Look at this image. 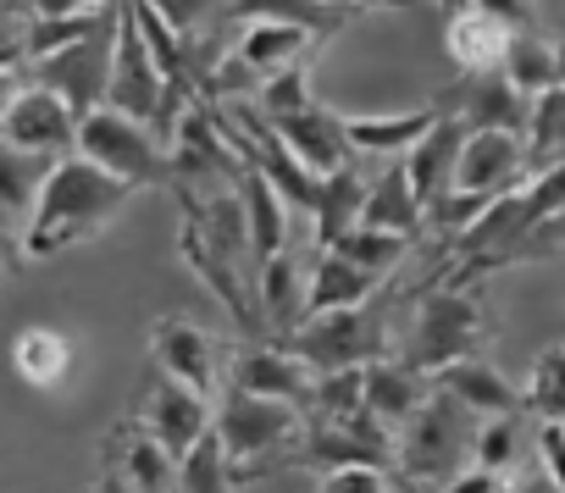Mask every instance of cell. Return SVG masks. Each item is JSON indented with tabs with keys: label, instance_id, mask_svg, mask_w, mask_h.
<instances>
[{
	"label": "cell",
	"instance_id": "19",
	"mask_svg": "<svg viewBox=\"0 0 565 493\" xmlns=\"http://www.w3.org/2000/svg\"><path fill=\"white\" fill-rule=\"evenodd\" d=\"M460 144H466V122H460V117H438V122L399 156V161H405V178H411V189H416V200H422V211L438 205V200L455 189Z\"/></svg>",
	"mask_w": 565,
	"mask_h": 493
},
{
	"label": "cell",
	"instance_id": "4",
	"mask_svg": "<svg viewBox=\"0 0 565 493\" xmlns=\"http://www.w3.org/2000/svg\"><path fill=\"white\" fill-rule=\"evenodd\" d=\"M249 106L266 117V128H271L282 144H289V156L306 161L317 178H328V172H339V167L355 161L350 133H344V117L328 111V106L311 95V67H295V73L271 78Z\"/></svg>",
	"mask_w": 565,
	"mask_h": 493
},
{
	"label": "cell",
	"instance_id": "34",
	"mask_svg": "<svg viewBox=\"0 0 565 493\" xmlns=\"http://www.w3.org/2000/svg\"><path fill=\"white\" fill-rule=\"evenodd\" d=\"M521 454H526V416H521V410H510V416H482L471 465H482V471H493V476L510 482V471L521 465Z\"/></svg>",
	"mask_w": 565,
	"mask_h": 493
},
{
	"label": "cell",
	"instance_id": "16",
	"mask_svg": "<svg viewBox=\"0 0 565 493\" xmlns=\"http://www.w3.org/2000/svg\"><path fill=\"white\" fill-rule=\"evenodd\" d=\"M134 416L156 432V443H161L172 460H183V454L194 449V438L211 432V399H200L194 388H183V383L167 377V372H156V383L145 388V399H139Z\"/></svg>",
	"mask_w": 565,
	"mask_h": 493
},
{
	"label": "cell",
	"instance_id": "40",
	"mask_svg": "<svg viewBox=\"0 0 565 493\" xmlns=\"http://www.w3.org/2000/svg\"><path fill=\"white\" fill-rule=\"evenodd\" d=\"M477 12H488L493 23H504L510 34H526L537 23V0H471Z\"/></svg>",
	"mask_w": 565,
	"mask_h": 493
},
{
	"label": "cell",
	"instance_id": "18",
	"mask_svg": "<svg viewBox=\"0 0 565 493\" xmlns=\"http://www.w3.org/2000/svg\"><path fill=\"white\" fill-rule=\"evenodd\" d=\"M0 139L18 144V150H40V156H73V144H78V117L67 111L62 95L29 84V95L7 111V122H0Z\"/></svg>",
	"mask_w": 565,
	"mask_h": 493
},
{
	"label": "cell",
	"instance_id": "14",
	"mask_svg": "<svg viewBox=\"0 0 565 493\" xmlns=\"http://www.w3.org/2000/svg\"><path fill=\"white\" fill-rule=\"evenodd\" d=\"M150 355H156V372L178 377L183 388H194L200 399H216L222 394V350L216 339L189 322V317H161L150 328Z\"/></svg>",
	"mask_w": 565,
	"mask_h": 493
},
{
	"label": "cell",
	"instance_id": "30",
	"mask_svg": "<svg viewBox=\"0 0 565 493\" xmlns=\"http://www.w3.org/2000/svg\"><path fill=\"white\" fill-rule=\"evenodd\" d=\"M521 144H526V172H532V178L565 161V84H554V89H543V95L532 100Z\"/></svg>",
	"mask_w": 565,
	"mask_h": 493
},
{
	"label": "cell",
	"instance_id": "17",
	"mask_svg": "<svg viewBox=\"0 0 565 493\" xmlns=\"http://www.w3.org/2000/svg\"><path fill=\"white\" fill-rule=\"evenodd\" d=\"M100 465L128 476L134 493H178V460L156 443V432L139 416L111 421L106 443H100Z\"/></svg>",
	"mask_w": 565,
	"mask_h": 493
},
{
	"label": "cell",
	"instance_id": "3",
	"mask_svg": "<svg viewBox=\"0 0 565 493\" xmlns=\"http://www.w3.org/2000/svg\"><path fill=\"white\" fill-rule=\"evenodd\" d=\"M211 427L222 438L233 487H244V482L271 476V471H295V443H300L306 410L300 405H282V399L244 394V388H222Z\"/></svg>",
	"mask_w": 565,
	"mask_h": 493
},
{
	"label": "cell",
	"instance_id": "43",
	"mask_svg": "<svg viewBox=\"0 0 565 493\" xmlns=\"http://www.w3.org/2000/svg\"><path fill=\"white\" fill-rule=\"evenodd\" d=\"M29 18H73V12H89V7H106V0H18Z\"/></svg>",
	"mask_w": 565,
	"mask_h": 493
},
{
	"label": "cell",
	"instance_id": "11",
	"mask_svg": "<svg viewBox=\"0 0 565 493\" xmlns=\"http://www.w3.org/2000/svg\"><path fill=\"white\" fill-rule=\"evenodd\" d=\"M311 383H317V372L289 344L249 339L227 361V388H244V394H260V399H282V405H300V410L311 405Z\"/></svg>",
	"mask_w": 565,
	"mask_h": 493
},
{
	"label": "cell",
	"instance_id": "38",
	"mask_svg": "<svg viewBox=\"0 0 565 493\" xmlns=\"http://www.w3.org/2000/svg\"><path fill=\"white\" fill-rule=\"evenodd\" d=\"M521 194H526V222H532V227L565 222V161L548 167V172H537Z\"/></svg>",
	"mask_w": 565,
	"mask_h": 493
},
{
	"label": "cell",
	"instance_id": "10",
	"mask_svg": "<svg viewBox=\"0 0 565 493\" xmlns=\"http://www.w3.org/2000/svg\"><path fill=\"white\" fill-rule=\"evenodd\" d=\"M111 40H117V23L111 29H95L40 62H29V78L51 95L67 100L73 117H89L95 106H106V78H111Z\"/></svg>",
	"mask_w": 565,
	"mask_h": 493
},
{
	"label": "cell",
	"instance_id": "46",
	"mask_svg": "<svg viewBox=\"0 0 565 493\" xmlns=\"http://www.w3.org/2000/svg\"><path fill=\"white\" fill-rule=\"evenodd\" d=\"M89 493H134V487H128V476H117V471H100V482H95Z\"/></svg>",
	"mask_w": 565,
	"mask_h": 493
},
{
	"label": "cell",
	"instance_id": "12",
	"mask_svg": "<svg viewBox=\"0 0 565 493\" xmlns=\"http://www.w3.org/2000/svg\"><path fill=\"white\" fill-rule=\"evenodd\" d=\"M438 117H460L466 133L471 128H499V133H526V111L532 100L510 89V78L493 67V73H460L438 100H433Z\"/></svg>",
	"mask_w": 565,
	"mask_h": 493
},
{
	"label": "cell",
	"instance_id": "21",
	"mask_svg": "<svg viewBox=\"0 0 565 493\" xmlns=\"http://www.w3.org/2000/svg\"><path fill=\"white\" fill-rule=\"evenodd\" d=\"M422 216H427V211H422V200H416V189H411V178H405V161H388V167L366 183L361 222H366V227H383V233H399V238L416 244Z\"/></svg>",
	"mask_w": 565,
	"mask_h": 493
},
{
	"label": "cell",
	"instance_id": "42",
	"mask_svg": "<svg viewBox=\"0 0 565 493\" xmlns=\"http://www.w3.org/2000/svg\"><path fill=\"white\" fill-rule=\"evenodd\" d=\"M29 62H0V122H7V111L29 95Z\"/></svg>",
	"mask_w": 565,
	"mask_h": 493
},
{
	"label": "cell",
	"instance_id": "39",
	"mask_svg": "<svg viewBox=\"0 0 565 493\" xmlns=\"http://www.w3.org/2000/svg\"><path fill=\"white\" fill-rule=\"evenodd\" d=\"M317 493H399V482L383 465H339L317 476Z\"/></svg>",
	"mask_w": 565,
	"mask_h": 493
},
{
	"label": "cell",
	"instance_id": "35",
	"mask_svg": "<svg viewBox=\"0 0 565 493\" xmlns=\"http://www.w3.org/2000/svg\"><path fill=\"white\" fill-rule=\"evenodd\" d=\"M178 493H233V471H227V454H222L216 427L200 432L194 449L178 460Z\"/></svg>",
	"mask_w": 565,
	"mask_h": 493
},
{
	"label": "cell",
	"instance_id": "47",
	"mask_svg": "<svg viewBox=\"0 0 565 493\" xmlns=\"http://www.w3.org/2000/svg\"><path fill=\"white\" fill-rule=\"evenodd\" d=\"M554 67H559V84H565V34L554 40Z\"/></svg>",
	"mask_w": 565,
	"mask_h": 493
},
{
	"label": "cell",
	"instance_id": "1",
	"mask_svg": "<svg viewBox=\"0 0 565 493\" xmlns=\"http://www.w3.org/2000/svg\"><path fill=\"white\" fill-rule=\"evenodd\" d=\"M134 200V189L111 172H100L95 161L84 156H62L23 222V256L29 261H51L62 250H73V244L95 238L122 205Z\"/></svg>",
	"mask_w": 565,
	"mask_h": 493
},
{
	"label": "cell",
	"instance_id": "26",
	"mask_svg": "<svg viewBox=\"0 0 565 493\" xmlns=\"http://www.w3.org/2000/svg\"><path fill=\"white\" fill-rule=\"evenodd\" d=\"M56 161L62 156L18 150V144L0 139V227H7V222H29V211H34V200H40V189H45Z\"/></svg>",
	"mask_w": 565,
	"mask_h": 493
},
{
	"label": "cell",
	"instance_id": "29",
	"mask_svg": "<svg viewBox=\"0 0 565 493\" xmlns=\"http://www.w3.org/2000/svg\"><path fill=\"white\" fill-rule=\"evenodd\" d=\"M361 205H366V178H361V167H355V161L322 178V200H317V211H311L317 250H328V244H333L344 227H355V222H361Z\"/></svg>",
	"mask_w": 565,
	"mask_h": 493
},
{
	"label": "cell",
	"instance_id": "33",
	"mask_svg": "<svg viewBox=\"0 0 565 493\" xmlns=\"http://www.w3.org/2000/svg\"><path fill=\"white\" fill-rule=\"evenodd\" d=\"M12 366L23 372V383L56 388V383L67 377V366H73V344H67L62 333H51V328H29V333H18V344H12Z\"/></svg>",
	"mask_w": 565,
	"mask_h": 493
},
{
	"label": "cell",
	"instance_id": "32",
	"mask_svg": "<svg viewBox=\"0 0 565 493\" xmlns=\"http://www.w3.org/2000/svg\"><path fill=\"white\" fill-rule=\"evenodd\" d=\"M328 250H333V256H344V261H355V267H366V272H377V278H394V272H399V261L411 256V238L355 222V227H344V233L328 244Z\"/></svg>",
	"mask_w": 565,
	"mask_h": 493
},
{
	"label": "cell",
	"instance_id": "8",
	"mask_svg": "<svg viewBox=\"0 0 565 493\" xmlns=\"http://www.w3.org/2000/svg\"><path fill=\"white\" fill-rule=\"evenodd\" d=\"M73 156L95 161L100 172L122 178L128 189H172V150L134 117L95 106L89 117H78V144Z\"/></svg>",
	"mask_w": 565,
	"mask_h": 493
},
{
	"label": "cell",
	"instance_id": "37",
	"mask_svg": "<svg viewBox=\"0 0 565 493\" xmlns=\"http://www.w3.org/2000/svg\"><path fill=\"white\" fill-rule=\"evenodd\" d=\"M145 7L178 34V40H211L222 29L227 0H145Z\"/></svg>",
	"mask_w": 565,
	"mask_h": 493
},
{
	"label": "cell",
	"instance_id": "25",
	"mask_svg": "<svg viewBox=\"0 0 565 493\" xmlns=\"http://www.w3.org/2000/svg\"><path fill=\"white\" fill-rule=\"evenodd\" d=\"M355 12H339V7H322V0H227L222 7V23H289V29H311V34H339Z\"/></svg>",
	"mask_w": 565,
	"mask_h": 493
},
{
	"label": "cell",
	"instance_id": "45",
	"mask_svg": "<svg viewBox=\"0 0 565 493\" xmlns=\"http://www.w3.org/2000/svg\"><path fill=\"white\" fill-rule=\"evenodd\" d=\"M322 7H339V12H372V7H394V12H405V7H416V0H322Z\"/></svg>",
	"mask_w": 565,
	"mask_h": 493
},
{
	"label": "cell",
	"instance_id": "24",
	"mask_svg": "<svg viewBox=\"0 0 565 493\" xmlns=\"http://www.w3.org/2000/svg\"><path fill=\"white\" fill-rule=\"evenodd\" d=\"M433 122H438V111L422 106V111H399V117H344V133H350V150L355 156H366V161H399Z\"/></svg>",
	"mask_w": 565,
	"mask_h": 493
},
{
	"label": "cell",
	"instance_id": "6",
	"mask_svg": "<svg viewBox=\"0 0 565 493\" xmlns=\"http://www.w3.org/2000/svg\"><path fill=\"white\" fill-rule=\"evenodd\" d=\"M482 333H488V311L471 289H433V294H422V306L399 339V361L422 377H438L444 366L471 361L482 350Z\"/></svg>",
	"mask_w": 565,
	"mask_h": 493
},
{
	"label": "cell",
	"instance_id": "5",
	"mask_svg": "<svg viewBox=\"0 0 565 493\" xmlns=\"http://www.w3.org/2000/svg\"><path fill=\"white\" fill-rule=\"evenodd\" d=\"M106 106L122 111V117H134V122H145L167 150H172L178 117L194 106V95L167 89V78H161V67H156V56H150V45H145V34H139V23H134V12L122 7V0H117V40H111Z\"/></svg>",
	"mask_w": 565,
	"mask_h": 493
},
{
	"label": "cell",
	"instance_id": "20",
	"mask_svg": "<svg viewBox=\"0 0 565 493\" xmlns=\"http://www.w3.org/2000/svg\"><path fill=\"white\" fill-rule=\"evenodd\" d=\"M427 388H433V377H422V372H411L399 355H383V361H372L366 366V383H361V405L383 421V427H394L399 432V421L427 399Z\"/></svg>",
	"mask_w": 565,
	"mask_h": 493
},
{
	"label": "cell",
	"instance_id": "15",
	"mask_svg": "<svg viewBox=\"0 0 565 493\" xmlns=\"http://www.w3.org/2000/svg\"><path fill=\"white\" fill-rule=\"evenodd\" d=\"M255 306H260V328L277 339V344H289L306 317H311V278H306V261L295 244H282L277 256L260 261L255 272Z\"/></svg>",
	"mask_w": 565,
	"mask_h": 493
},
{
	"label": "cell",
	"instance_id": "9",
	"mask_svg": "<svg viewBox=\"0 0 565 493\" xmlns=\"http://www.w3.org/2000/svg\"><path fill=\"white\" fill-rule=\"evenodd\" d=\"M339 465L394 471V427H383L366 405L350 410V416L306 410V427H300V443H295V471H339Z\"/></svg>",
	"mask_w": 565,
	"mask_h": 493
},
{
	"label": "cell",
	"instance_id": "27",
	"mask_svg": "<svg viewBox=\"0 0 565 493\" xmlns=\"http://www.w3.org/2000/svg\"><path fill=\"white\" fill-rule=\"evenodd\" d=\"M383 289H388V278H377V272H366V267H355V261H344L333 250L311 256V317L317 311H339V306H361V300H372Z\"/></svg>",
	"mask_w": 565,
	"mask_h": 493
},
{
	"label": "cell",
	"instance_id": "7",
	"mask_svg": "<svg viewBox=\"0 0 565 493\" xmlns=\"http://www.w3.org/2000/svg\"><path fill=\"white\" fill-rule=\"evenodd\" d=\"M289 350L322 377V372H350V366H372L388 355V289L361 300V306H339V311H317L306 317V328L289 339Z\"/></svg>",
	"mask_w": 565,
	"mask_h": 493
},
{
	"label": "cell",
	"instance_id": "48",
	"mask_svg": "<svg viewBox=\"0 0 565 493\" xmlns=\"http://www.w3.org/2000/svg\"><path fill=\"white\" fill-rule=\"evenodd\" d=\"M438 7H449V12H460V7H471V0H438Z\"/></svg>",
	"mask_w": 565,
	"mask_h": 493
},
{
	"label": "cell",
	"instance_id": "23",
	"mask_svg": "<svg viewBox=\"0 0 565 493\" xmlns=\"http://www.w3.org/2000/svg\"><path fill=\"white\" fill-rule=\"evenodd\" d=\"M504 45H510V29L493 23L488 12L477 7H460L449 12V29H444V51L460 73H493L504 62Z\"/></svg>",
	"mask_w": 565,
	"mask_h": 493
},
{
	"label": "cell",
	"instance_id": "13",
	"mask_svg": "<svg viewBox=\"0 0 565 493\" xmlns=\"http://www.w3.org/2000/svg\"><path fill=\"white\" fill-rule=\"evenodd\" d=\"M526 172V144L521 133H499V128H471L455 161V189L449 194H477V200H499L510 189H521Z\"/></svg>",
	"mask_w": 565,
	"mask_h": 493
},
{
	"label": "cell",
	"instance_id": "31",
	"mask_svg": "<svg viewBox=\"0 0 565 493\" xmlns=\"http://www.w3.org/2000/svg\"><path fill=\"white\" fill-rule=\"evenodd\" d=\"M499 73L510 78V89H515V95L537 100L543 89H554V84H559V67H554V40H543L537 29H526V34H510Z\"/></svg>",
	"mask_w": 565,
	"mask_h": 493
},
{
	"label": "cell",
	"instance_id": "50",
	"mask_svg": "<svg viewBox=\"0 0 565 493\" xmlns=\"http://www.w3.org/2000/svg\"><path fill=\"white\" fill-rule=\"evenodd\" d=\"M399 493H405V487H399Z\"/></svg>",
	"mask_w": 565,
	"mask_h": 493
},
{
	"label": "cell",
	"instance_id": "49",
	"mask_svg": "<svg viewBox=\"0 0 565 493\" xmlns=\"http://www.w3.org/2000/svg\"><path fill=\"white\" fill-rule=\"evenodd\" d=\"M0 250H7V244H0Z\"/></svg>",
	"mask_w": 565,
	"mask_h": 493
},
{
	"label": "cell",
	"instance_id": "36",
	"mask_svg": "<svg viewBox=\"0 0 565 493\" xmlns=\"http://www.w3.org/2000/svg\"><path fill=\"white\" fill-rule=\"evenodd\" d=\"M521 399H526V410L537 421H559L565 427V344H554V350H543L532 361V377H526Z\"/></svg>",
	"mask_w": 565,
	"mask_h": 493
},
{
	"label": "cell",
	"instance_id": "22",
	"mask_svg": "<svg viewBox=\"0 0 565 493\" xmlns=\"http://www.w3.org/2000/svg\"><path fill=\"white\" fill-rule=\"evenodd\" d=\"M238 200H244V216H249V244H255V272L266 256H277L289 244V200H282L255 167L238 161Z\"/></svg>",
	"mask_w": 565,
	"mask_h": 493
},
{
	"label": "cell",
	"instance_id": "28",
	"mask_svg": "<svg viewBox=\"0 0 565 493\" xmlns=\"http://www.w3.org/2000/svg\"><path fill=\"white\" fill-rule=\"evenodd\" d=\"M438 388H449L466 410H477V416H510V410H526V399L488 366V361H455V366H444L438 377H433Z\"/></svg>",
	"mask_w": 565,
	"mask_h": 493
},
{
	"label": "cell",
	"instance_id": "44",
	"mask_svg": "<svg viewBox=\"0 0 565 493\" xmlns=\"http://www.w3.org/2000/svg\"><path fill=\"white\" fill-rule=\"evenodd\" d=\"M510 493H565V487H559L543 465H532V471H521V476L510 482Z\"/></svg>",
	"mask_w": 565,
	"mask_h": 493
},
{
	"label": "cell",
	"instance_id": "2",
	"mask_svg": "<svg viewBox=\"0 0 565 493\" xmlns=\"http://www.w3.org/2000/svg\"><path fill=\"white\" fill-rule=\"evenodd\" d=\"M482 416L466 410L449 388H427V399L394 432V482L399 487H444L471 465Z\"/></svg>",
	"mask_w": 565,
	"mask_h": 493
},
{
	"label": "cell",
	"instance_id": "41",
	"mask_svg": "<svg viewBox=\"0 0 565 493\" xmlns=\"http://www.w3.org/2000/svg\"><path fill=\"white\" fill-rule=\"evenodd\" d=\"M537 465L565 487V427H559V421H543V427H537Z\"/></svg>",
	"mask_w": 565,
	"mask_h": 493
}]
</instances>
